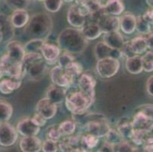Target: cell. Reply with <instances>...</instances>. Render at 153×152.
Instances as JSON below:
<instances>
[{"instance_id": "obj_34", "label": "cell", "mask_w": 153, "mask_h": 152, "mask_svg": "<svg viewBox=\"0 0 153 152\" xmlns=\"http://www.w3.org/2000/svg\"><path fill=\"white\" fill-rule=\"evenodd\" d=\"M65 69H66V72L69 74V76L72 77L74 80L76 78L80 77V75L82 72V66L79 62H76L75 61L69 64L66 68H65Z\"/></svg>"}, {"instance_id": "obj_44", "label": "cell", "mask_w": 153, "mask_h": 152, "mask_svg": "<svg viewBox=\"0 0 153 152\" xmlns=\"http://www.w3.org/2000/svg\"><path fill=\"white\" fill-rule=\"evenodd\" d=\"M29 1L25 0H17V1H7L6 3L12 8L15 11L16 10H25L28 6Z\"/></svg>"}, {"instance_id": "obj_31", "label": "cell", "mask_w": 153, "mask_h": 152, "mask_svg": "<svg viewBox=\"0 0 153 152\" xmlns=\"http://www.w3.org/2000/svg\"><path fill=\"white\" fill-rule=\"evenodd\" d=\"M45 40L44 39H32L29 40L26 44L24 46L26 53H37L41 51V47L45 43Z\"/></svg>"}, {"instance_id": "obj_19", "label": "cell", "mask_w": 153, "mask_h": 152, "mask_svg": "<svg viewBox=\"0 0 153 152\" xmlns=\"http://www.w3.org/2000/svg\"><path fill=\"white\" fill-rule=\"evenodd\" d=\"M104 42L111 48L114 50H120L124 44V38L119 31L105 33L104 36Z\"/></svg>"}, {"instance_id": "obj_10", "label": "cell", "mask_w": 153, "mask_h": 152, "mask_svg": "<svg viewBox=\"0 0 153 152\" xmlns=\"http://www.w3.org/2000/svg\"><path fill=\"white\" fill-rule=\"evenodd\" d=\"M37 113L42 116L45 119H51L56 115L57 111L56 104L52 102L51 100L44 97L39 100L36 106Z\"/></svg>"}, {"instance_id": "obj_25", "label": "cell", "mask_w": 153, "mask_h": 152, "mask_svg": "<svg viewBox=\"0 0 153 152\" xmlns=\"http://www.w3.org/2000/svg\"><path fill=\"white\" fill-rule=\"evenodd\" d=\"M132 123L135 131H142L149 128L153 124V122L143 115L142 113L135 112Z\"/></svg>"}, {"instance_id": "obj_8", "label": "cell", "mask_w": 153, "mask_h": 152, "mask_svg": "<svg viewBox=\"0 0 153 152\" xmlns=\"http://www.w3.org/2000/svg\"><path fill=\"white\" fill-rule=\"evenodd\" d=\"M7 53L5 56L9 60L15 63H23L24 59L25 57L26 53L23 46L18 41H10L7 44Z\"/></svg>"}, {"instance_id": "obj_22", "label": "cell", "mask_w": 153, "mask_h": 152, "mask_svg": "<svg viewBox=\"0 0 153 152\" xmlns=\"http://www.w3.org/2000/svg\"><path fill=\"white\" fill-rule=\"evenodd\" d=\"M126 69L130 73L133 75L141 73L143 71V57L136 55L131 58L126 59Z\"/></svg>"}, {"instance_id": "obj_37", "label": "cell", "mask_w": 153, "mask_h": 152, "mask_svg": "<svg viewBox=\"0 0 153 152\" xmlns=\"http://www.w3.org/2000/svg\"><path fill=\"white\" fill-rule=\"evenodd\" d=\"M143 57V70L146 72H153V52L147 51Z\"/></svg>"}, {"instance_id": "obj_52", "label": "cell", "mask_w": 153, "mask_h": 152, "mask_svg": "<svg viewBox=\"0 0 153 152\" xmlns=\"http://www.w3.org/2000/svg\"><path fill=\"white\" fill-rule=\"evenodd\" d=\"M133 152H144L143 151V146H136V148H135L134 151H133Z\"/></svg>"}, {"instance_id": "obj_45", "label": "cell", "mask_w": 153, "mask_h": 152, "mask_svg": "<svg viewBox=\"0 0 153 152\" xmlns=\"http://www.w3.org/2000/svg\"><path fill=\"white\" fill-rule=\"evenodd\" d=\"M120 52H121L122 56H125L126 58L129 59L131 58V57L136 56V53L133 51V48H132L131 44H130V41H126L125 42L124 44L123 45L122 48L120 49Z\"/></svg>"}, {"instance_id": "obj_13", "label": "cell", "mask_w": 153, "mask_h": 152, "mask_svg": "<svg viewBox=\"0 0 153 152\" xmlns=\"http://www.w3.org/2000/svg\"><path fill=\"white\" fill-rule=\"evenodd\" d=\"M22 152H40L42 150V142L37 136L23 137L20 142Z\"/></svg>"}, {"instance_id": "obj_43", "label": "cell", "mask_w": 153, "mask_h": 152, "mask_svg": "<svg viewBox=\"0 0 153 152\" xmlns=\"http://www.w3.org/2000/svg\"><path fill=\"white\" fill-rule=\"evenodd\" d=\"M59 146L57 142L47 139L42 143L43 152H57Z\"/></svg>"}, {"instance_id": "obj_12", "label": "cell", "mask_w": 153, "mask_h": 152, "mask_svg": "<svg viewBox=\"0 0 153 152\" xmlns=\"http://www.w3.org/2000/svg\"><path fill=\"white\" fill-rule=\"evenodd\" d=\"M79 90L91 98H94V87L96 81L94 78L88 74H82L78 80Z\"/></svg>"}, {"instance_id": "obj_24", "label": "cell", "mask_w": 153, "mask_h": 152, "mask_svg": "<svg viewBox=\"0 0 153 152\" xmlns=\"http://www.w3.org/2000/svg\"><path fill=\"white\" fill-rule=\"evenodd\" d=\"M81 31L84 37L89 40H96L103 33L99 25L92 22L85 25L82 28H81Z\"/></svg>"}, {"instance_id": "obj_14", "label": "cell", "mask_w": 153, "mask_h": 152, "mask_svg": "<svg viewBox=\"0 0 153 152\" xmlns=\"http://www.w3.org/2000/svg\"><path fill=\"white\" fill-rule=\"evenodd\" d=\"M67 21L69 24L74 28H82L85 25V24L86 22V18L80 13L76 3L69 8L67 12Z\"/></svg>"}, {"instance_id": "obj_35", "label": "cell", "mask_w": 153, "mask_h": 152, "mask_svg": "<svg viewBox=\"0 0 153 152\" xmlns=\"http://www.w3.org/2000/svg\"><path fill=\"white\" fill-rule=\"evenodd\" d=\"M99 139L96 136L85 133L82 136V146L88 150L92 149L97 146L98 144Z\"/></svg>"}, {"instance_id": "obj_51", "label": "cell", "mask_w": 153, "mask_h": 152, "mask_svg": "<svg viewBox=\"0 0 153 152\" xmlns=\"http://www.w3.org/2000/svg\"><path fill=\"white\" fill-rule=\"evenodd\" d=\"M146 43L147 46H148V48L151 50V51L153 52V31H152L151 33H149L147 35V37H146Z\"/></svg>"}, {"instance_id": "obj_49", "label": "cell", "mask_w": 153, "mask_h": 152, "mask_svg": "<svg viewBox=\"0 0 153 152\" xmlns=\"http://www.w3.org/2000/svg\"><path fill=\"white\" fill-rule=\"evenodd\" d=\"M146 90L149 95L153 96V75H151L147 80Z\"/></svg>"}, {"instance_id": "obj_20", "label": "cell", "mask_w": 153, "mask_h": 152, "mask_svg": "<svg viewBox=\"0 0 153 152\" xmlns=\"http://www.w3.org/2000/svg\"><path fill=\"white\" fill-rule=\"evenodd\" d=\"M117 130L121 135L124 140L126 139L131 140L134 133L132 121L129 119H126V117H123L120 119L117 125Z\"/></svg>"}, {"instance_id": "obj_41", "label": "cell", "mask_w": 153, "mask_h": 152, "mask_svg": "<svg viewBox=\"0 0 153 152\" xmlns=\"http://www.w3.org/2000/svg\"><path fill=\"white\" fill-rule=\"evenodd\" d=\"M74 57L72 56V54L69 53H63L62 55L59 56V59H58V63H59V66L62 67V68H66L69 64L72 63V62H74Z\"/></svg>"}, {"instance_id": "obj_15", "label": "cell", "mask_w": 153, "mask_h": 152, "mask_svg": "<svg viewBox=\"0 0 153 152\" xmlns=\"http://www.w3.org/2000/svg\"><path fill=\"white\" fill-rule=\"evenodd\" d=\"M103 33L118 31L120 28V18L117 16L107 15L98 23Z\"/></svg>"}, {"instance_id": "obj_32", "label": "cell", "mask_w": 153, "mask_h": 152, "mask_svg": "<svg viewBox=\"0 0 153 152\" xmlns=\"http://www.w3.org/2000/svg\"><path fill=\"white\" fill-rule=\"evenodd\" d=\"M136 30L139 33L147 35L152 32L151 24L145 19L143 15L136 18Z\"/></svg>"}, {"instance_id": "obj_42", "label": "cell", "mask_w": 153, "mask_h": 152, "mask_svg": "<svg viewBox=\"0 0 153 152\" xmlns=\"http://www.w3.org/2000/svg\"><path fill=\"white\" fill-rule=\"evenodd\" d=\"M135 112L142 113L153 122V104H143L136 109Z\"/></svg>"}, {"instance_id": "obj_50", "label": "cell", "mask_w": 153, "mask_h": 152, "mask_svg": "<svg viewBox=\"0 0 153 152\" xmlns=\"http://www.w3.org/2000/svg\"><path fill=\"white\" fill-rule=\"evenodd\" d=\"M144 18L151 24V25L153 24V8H149L146 12L143 15Z\"/></svg>"}, {"instance_id": "obj_38", "label": "cell", "mask_w": 153, "mask_h": 152, "mask_svg": "<svg viewBox=\"0 0 153 152\" xmlns=\"http://www.w3.org/2000/svg\"><path fill=\"white\" fill-rule=\"evenodd\" d=\"M42 59L43 56L39 53H26L22 64H23V66L27 69L30 65L42 60Z\"/></svg>"}, {"instance_id": "obj_11", "label": "cell", "mask_w": 153, "mask_h": 152, "mask_svg": "<svg viewBox=\"0 0 153 152\" xmlns=\"http://www.w3.org/2000/svg\"><path fill=\"white\" fill-rule=\"evenodd\" d=\"M16 129L24 137L36 136L41 131V128L34 123L31 118H24L19 121Z\"/></svg>"}, {"instance_id": "obj_1", "label": "cell", "mask_w": 153, "mask_h": 152, "mask_svg": "<svg viewBox=\"0 0 153 152\" xmlns=\"http://www.w3.org/2000/svg\"><path fill=\"white\" fill-rule=\"evenodd\" d=\"M58 47L60 50L69 53H80L86 49L88 40L84 37L81 30L74 27L64 29L57 39Z\"/></svg>"}, {"instance_id": "obj_28", "label": "cell", "mask_w": 153, "mask_h": 152, "mask_svg": "<svg viewBox=\"0 0 153 152\" xmlns=\"http://www.w3.org/2000/svg\"><path fill=\"white\" fill-rule=\"evenodd\" d=\"M104 8L108 15L117 16L121 15L124 11V5L119 0H109Z\"/></svg>"}, {"instance_id": "obj_7", "label": "cell", "mask_w": 153, "mask_h": 152, "mask_svg": "<svg viewBox=\"0 0 153 152\" xmlns=\"http://www.w3.org/2000/svg\"><path fill=\"white\" fill-rule=\"evenodd\" d=\"M51 79L53 85L64 88L69 87L75 81L69 76L66 69L59 65L53 68L51 71Z\"/></svg>"}, {"instance_id": "obj_29", "label": "cell", "mask_w": 153, "mask_h": 152, "mask_svg": "<svg viewBox=\"0 0 153 152\" xmlns=\"http://www.w3.org/2000/svg\"><path fill=\"white\" fill-rule=\"evenodd\" d=\"M132 48L136 53V55H141L146 52L148 46H147L146 39L143 37H136L130 41Z\"/></svg>"}, {"instance_id": "obj_53", "label": "cell", "mask_w": 153, "mask_h": 152, "mask_svg": "<svg viewBox=\"0 0 153 152\" xmlns=\"http://www.w3.org/2000/svg\"><path fill=\"white\" fill-rule=\"evenodd\" d=\"M3 74H4V71L3 69H2V67L1 66V65H0V79L2 77Z\"/></svg>"}, {"instance_id": "obj_3", "label": "cell", "mask_w": 153, "mask_h": 152, "mask_svg": "<svg viewBox=\"0 0 153 152\" xmlns=\"http://www.w3.org/2000/svg\"><path fill=\"white\" fill-rule=\"evenodd\" d=\"M66 106L68 110L73 115L80 114L87 111L94 101V98L88 97L80 90L66 94Z\"/></svg>"}, {"instance_id": "obj_33", "label": "cell", "mask_w": 153, "mask_h": 152, "mask_svg": "<svg viewBox=\"0 0 153 152\" xmlns=\"http://www.w3.org/2000/svg\"><path fill=\"white\" fill-rule=\"evenodd\" d=\"M104 138H105L104 142H108V143L114 146L118 145L124 140L123 138L121 136V135L117 132V130H115V129H110L108 133L107 134V136Z\"/></svg>"}, {"instance_id": "obj_21", "label": "cell", "mask_w": 153, "mask_h": 152, "mask_svg": "<svg viewBox=\"0 0 153 152\" xmlns=\"http://www.w3.org/2000/svg\"><path fill=\"white\" fill-rule=\"evenodd\" d=\"M12 26L16 28L25 27L30 21V16L26 10L14 11L10 18Z\"/></svg>"}, {"instance_id": "obj_4", "label": "cell", "mask_w": 153, "mask_h": 152, "mask_svg": "<svg viewBox=\"0 0 153 152\" xmlns=\"http://www.w3.org/2000/svg\"><path fill=\"white\" fill-rule=\"evenodd\" d=\"M120 64L118 59L110 57L98 60L96 70L101 78L109 79L117 73L120 69Z\"/></svg>"}, {"instance_id": "obj_30", "label": "cell", "mask_w": 153, "mask_h": 152, "mask_svg": "<svg viewBox=\"0 0 153 152\" xmlns=\"http://www.w3.org/2000/svg\"><path fill=\"white\" fill-rule=\"evenodd\" d=\"M13 113L12 105L7 101L0 100V123L7 122L10 119Z\"/></svg>"}, {"instance_id": "obj_47", "label": "cell", "mask_w": 153, "mask_h": 152, "mask_svg": "<svg viewBox=\"0 0 153 152\" xmlns=\"http://www.w3.org/2000/svg\"><path fill=\"white\" fill-rule=\"evenodd\" d=\"M31 119L32 121L34 122V123L35 124V125H37V126H39V127L44 125L46 124V122H47V119H44L42 116H41L39 113H36L33 116Z\"/></svg>"}, {"instance_id": "obj_39", "label": "cell", "mask_w": 153, "mask_h": 152, "mask_svg": "<svg viewBox=\"0 0 153 152\" xmlns=\"http://www.w3.org/2000/svg\"><path fill=\"white\" fill-rule=\"evenodd\" d=\"M62 136V134L61 132L59 125H51V127H49L47 129V138H48L47 139L58 142V140H59Z\"/></svg>"}, {"instance_id": "obj_36", "label": "cell", "mask_w": 153, "mask_h": 152, "mask_svg": "<svg viewBox=\"0 0 153 152\" xmlns=\"http://www.w3.org/2000/svg\"><path fill=\"white\" fill-rule=\"evenodd\" d=\"M59 129H60L61 132H62V136L66 135V136H71L74 133L76 129V123L73 121L66 120L62 122L59 125Z\"/></svg>"}, {"instance_id": "obj_2", "label": "cell", "mask_w": 153, "mask_h": 152, "mask_svg": "<svg viewBox=\"0 0 153 152\" xmlns=\"http://www.w3.org/2000/svg\"><path fill=\"white\" fill-rule=\"evenodd\" d=\"M53 21L48 14L41 12L34 15L28 22L27 33L34 39H44L51 33Z\"/></svg>"}, {"instance_id": "obj_23", "label": "cell", "mask_w": 153, "mask_h": 152, "mask_svg": "<svg viewBox=\"0 0 153 152\" xmlns=\"http://www.w3.org/2000/svg\"><path fill=\"white\" fill-rule=\"evenodd\" d=\"M46 70H47V66L45 62L41 60L30 65L27 69V73L28 74L30 79L34 80H39L44 77Z\"/></svg>"}, {"instance_id": "obj_48", "label": "cell", "mask_w": 153, "mask_h": 152, "mask_svg": "<svg viewBox=\"0 0 153 152\" xmlns=\"http://www.w3.org/2000/svg\"><path fill=\"white\" fill-rule=\"evenodd\" d=\"M99 151H101L102 152H115L114 146L109 144V143H108V142H104V144L101 146V148H100Z\"/></svg>"}, {"instance_id": "obj_9", "label": "cell", "mask_w": 153, "mask_h": 152, "mask_svg": "<svg viewBox=\"0 0 153 152\" xmlns=\"http://www.w3.org/2000/svg\"><path fill=\"white\" fill-rule=\"evenodd\" d=\"M94 56L98 60L110 58V57L118 59L119 58H121L123 56L120 50L111 48L104 41L98 42V44H96L94 49Z\"/></svg>"}, {"instance_id": "obj_56", "label": "cell", "mask_w": 153, "mask_h": 152, "mask_svg": "<svg viewBox=\"0 0 153 152\" xmlns=\"http://www.w3.org/2000/svg\"><path fill=\"white\" fill-rule=\"evenodd\" d=\"M96 152H102V151H96Z\"/></svg>"}, {"instance_id": "obj_6", "label": "cell", "mask_w": 153, "mask_h": 152, "mask_svg": "<svg viewBox=\"0 0 153 152\" xmlns=\"http://www.w3.org/2000/svg\"><path fill=\"white\" fill-rule=\"evenodd\" d=\"M18 139V132L9 122L0 123V145L9 147L15 144Z\"/></svg>"}, {"instance_id": "obj_18", "label": "cell", "mask_w": 153, "mask_h": 152, "mask_svg": "<svg viewBox=\"0 0 153 152\" xmlns=\"http://www.w3.org/2000/svg\"><path fill=\"white\" fill-rule=\"evenodd\" d=\"M120 27L126 34H132L136 30V17L133 14L126 13L120 18Z\"/></svg>"}, {"instance_id": "obj_27", "label": "cell", "mask_w": 153, "mask_h": 152, "mask_svg": "<svg viewBox=\"0 0 153 152\" xmlns=\"http://www.w3.org/2000/svg\"><path fill=\"white\" fill-rule=\"evenodd\" d=\"M22 85V80L16 79H6L0 82V92L3 94H9L19 88Z\"/></svg>"}, {"instance_id": "obj_26", "label": "cell", "mask_w": 153, "mask_h": 152, "mask_svg": "<svg viewBox=\"0 0 153 152\" xmlns=\"http://www.w3.org/2000/svg\"><path fill=\"white\" fill-rule=\"evenodd\" d=\"M0 32L3 36L4 40H10L14 35L13 26L11 20L5 15H0Z\"/></svg>"}, {"instance_id": "obj_16", "label": "cell", "mask_w": 153, "mask_h": 152, "mask_svg": "<svg viewBox=\"0 0 153 152\" xmlns=\"http://www.w3.org/2000/svg\"><path fill=\"white\" fill-rule=\"evenodd\" d=\"M60 50L58 46L45 42L41 47V52L42 53V56L47 62L49 63H53L58 60L60 56Z\"/></svg>"}, {"instance_id": "obj_40", "label": "cell", "mask_w": 153, "mask_h": 152, "mask_svg": "<svg viewBox=\"0 0 153 152\" xmlns=\"http://www.w3.org/2000/svg\"><path fill=\"white\" fill-rule=\"evenodd\" d=\"M62 2L61 0H47L44 1V5L48 12H56L60 9Z\"/></svg>"}, {"instance_id": "obj_55", "label": "cell", "mask_w": 153, "mask_h": 152, "mask_svg": "<svg viewBox=\"0 0 153 152\" xmlns=\"http://www.w3.org/2000/svg\"><path fill=\"white\" fill-rule=\"evenodd\" d=\"M151 26H152V31H153V24L151 25Z\"/></svg>"}, {"instance_id": "obj_5", "label": "cell", "mask_w": 153, "mask_h": 152, "mask_svg": "<svg viewBox=\"0 0 153 152\" xmlns=\"http://www.w3.org/2000/svg\"><path fill=\"white\" fill-rule=\"evenodd\" d=\"M86 133L96 136L97 138H104L111 129L109 123L105 118L95 119L85 125Z\"/></svg>"}, {"instance_id": "obj_54", "label": "cell", "mask_w": 153, "mask_h": 152, "mask_svg": "<svg viewBox=\"0 0 153 152\" xmlns=\"http://www.w3.org/2000/svg\"><path fill=\"white\" fill-rule=\"evenodd\" d=\"M146 2L149 5L150 8H153V1H146Z\"/></svg>"}, {"instance_id": "obj_17", "label": "cell", "mask_w": 153, "mask_h": 152, "mask_svg": "<svg viewBox=\"0 0 153 152\" xmlns=\"http://www.w3.org/2000/svg\"><path fill=\"white\" fill-rule=\"evenodd\" d=\"M47 97L56 104H61L66 100V90L64 87L52 85L47 90Z\"/></svg>"}, {"instance_id": "obj_46", "label": "cell", "mask_w": 153, "mask_h": 152, "mask_svg": "<svg viewBox=\"0 0 153 152\" xmlns=\"http://www.w3.org/2000/svg\"><path fill=\"white\" fill-rule=\"evenodd\" d=\"M135 145L133 143H130L126 140H123L120 145H117V152H133L134 151Z\"/></svg>"}]
</instances>
